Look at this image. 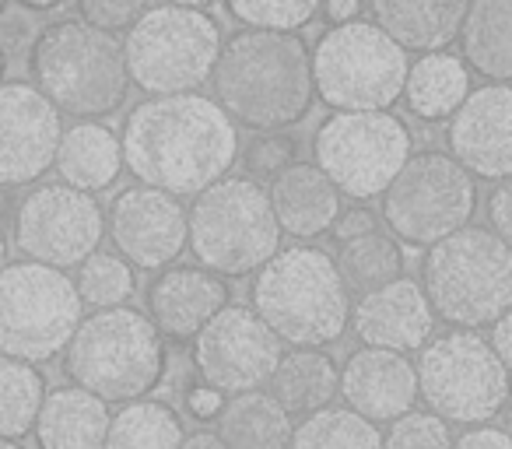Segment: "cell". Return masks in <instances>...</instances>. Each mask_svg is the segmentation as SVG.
<instances>
[{
    "instance_id": "11",
    "label": "cell",
    "mask_w": 512,
    "mask_h": 449,
    "mask_svg": "<svg viewBox=\"0 0 512 449\" xmlns=\"http://www.w3.org/2000/svg\"><path fill=\"white\" fill-rule=\"evenodd\" d=\"M418 390L439 418L481 425L509 404L512 383L488 337L456 327L421 348Z\"/></svg>"
},
{
    "instance_id": "47",
    "label": "cell",
    "mask_w": 512,
    "mask_h": 449,
    "mask_svg": "<svg viewBox=\"0 0 512 449\" xmlns=\"http://www.w3.org/2000/svg\"><path fill=\"white\" fill-rule=\"evenodd\" d=\"M165 4H179V8H207L214 0H165Z\"/></svg>"
},
{
    "instance_id": "15",
    "label": "cell",
    "mask_w": 512,
    "mask_h": 449,
    "mask_svg": "<svg viewBox=\"0 0 512 449\" xmlns=\"http://www.w3.org/2000/svg\"><path fill=\"white\" fill-rule=\"evenodd\" d=\"M281 355V337L249 306H225L193 337L197 376L232 397L271 383Z\"/></svg>"
},
{
    "instance_id": "33",
    "label": "cell",
    "mask_w": 512,
    "mask_h": 449,
    "mask_svg": "<svg viewBox=\"0 0 512 449\" xmlns=\"http://www.w3.org/2000/svg\"><path fill=\"white\" fill-rule=\"evenodd\" d=\"M288 449H383V432L351 407L330 404L295 425Z\"/></svg>"
},
{
    "instance_id": "2",
    "label": "cell",
    "mask_w": 512,
    "mask_h": 449,
    "mask_svg": "<svg viewBox=\"0 0 512 449\" xmlns=\"http://www.w3.org/2000/svg\"><path fill=\"white\" fill-rule=\"evenodd\" d=\"M218 106L235 123L260 134L288 130L313 109V53L295 32H235L211 74Z\"/></svg>"
},
{
    "instance_id": "43",
    "label": "cell",
    "mask_w": 512,
    "mask_h": 449,
    "mask_svg": "<svg viewBox=\"0 0 512 449\" xmlns=\"http://www.w3.org/2000/svg\"><path fill=\"white\" fill-rule=\"evenodd\" d=\"M186 407H190L197 418H204V421H211V418H218V411L225 404H221V390H214V386H197V390H190V397H186Z\"/></svg>"
},
{
    "instance_id": "51",
    "label": "cell",
    "mask_w": 512,
    "mask_h": 449,
    "mask_svg": "<svg viewBox=\"0 0 512 449\" xmlns=\"http://www.w3.org/2000/svg\"><path fill=\"white\" fill-rule=\"evenodd\" d=\"M4 67H8V60H4V46H0V81H4Z\"/></svg>"
},
{
    "instance_id": "32",
    "label": "cell",
    "mask_w": 512,
    "mask_h": 449,
    "mask_svg": "<svg viewBox=\"0 0 512 449\" xmlns=\"http://www.w3.org/2000/svg\"><path fill=\"white\" fill-rule=\"evenodd\" d=\"M46 379L32 362L0 355V439H22L36 432Z\"/></svg>"
},
{
    "instance_id": "17",
    "label": "cell",
    "mask_w": 512,
    "mask_h": 449,
    "mask_svg": "<svg viewBox=\"0 0 512 449\" xmlns=\"http://www.w3.org/2000/svg\"><path fill=\"white\" fill-rule=\"evenodd\" d=\"M60 109L36 85H0V190L43 179L57 162Z\"/></svg>"
},
{
    "instance_id": "7",
    "label": "cell",
    "mask_w": 512,
    "mask_h": 449,
    "mask_svg": "<svg viewBox=\"0 0 512 449\" xmlns=\"http://www.w3.org/2000/svg\"><path fill=\"white\" fill-rule=\"evenodd\" d=\"M271 190L249 176H225L197 193L190 211V250L221 278H246L281 250Z\"/></svg>"
},
{
    "instance_id": "24",
    "label": "cell",
    "mask_w": 512,
    "mask_h": 449,
    "mask_svg": "<svg viewBox=\"0 0 512 449\" xmlns=\"http://www.w3.org/2000/svg\"><path fill=\"white\" fill-rule=\"evenodd\" d=\"M109 404L81 386L46 393L36 418L39 449H102L109 432Z\"/></svg>"
},
{
    "instance_id": "46",
    "label": "cell",
    "mask_w": 512,
    "mask_h": 449,
    "mask_svg": "<svg viewBox=\"0 0 512 449\" xmlns=\"http://www.w3.org/2000/svg\"><path fill=\"white\" fill-rule=\"evenodd\" d=\"M18 4H25V8H32V11H53V8H60L64 0H18Z\"/></svg>"
},
{
    "instance_id": "48",
    "label": "cell",
    "mask_w": 512,
    "mask_h": 449,
    "mask_svg": "<svg viewBox=\"0 0 512 449\" xmlns=\"http://www.w3.org/2000/svg\"><path fill=\"white\" fill-rule=\"evenodd\" d=\"M8 264V239H4V229H0V271Z\"/></svg>"
},
{
    "instance_id": "27",
    "label": "cell",
    "mask_w": 512,
    "mask_h": 449,
    "mask_svg": "<svg viewBox=\"0 0 512 449\" xmlns=\"http://www.w3.org/2000/svg\"><path fill=\"white\" fill-rule=\"evenodd\" d=\"M218 435L228 449H288L292 446V414L278 404L274 393H235L214 418Z\"/></svg>"
},
{
    "instance_id": "39",
    "label": "cell",
    "mask_w": 512,
    "mask_h": 449,
    "mask_svg": "<svg viewBox=\"0 0 512 449\" xmlns=\"http://www.w3.org/2000/svg\"><path fill=\"white\" fill-rule=\"evenodd\" d=\"M488 221H491V232L512 246V176L502 179L495 186V193L488 197Z\"/></svg>"
},
{
    "instance_id": "13",
    "label": "cell",
    "mask_w": 512,
    "mask_h": 449,
    "mask_svg": "<svg viewBox=\"0 0 512 449\" xmlns=\"http://www.w3.org/2000/svg\"><path fill=\"white\" fill-rule=\"evenodd\" d=\"M316 165L334 179L344 197H383L397 172L411 158V130L400 116L376 113H334L313 137Z\"/></svg>"
},
{
    "instance_id": "34",
    "label": "cell",
    "mask_w": 512,
    "mask_h": 449,
    "mask_svg": "<svg viewBox=\"0 0 512 449\" xmlns=\"http://www.w3.org/2000/svg\"><path fill=\"white\" fill-rule=\"evenodd\" d=\"M81 292V302L95 309H113L134 295V264L123 260L120 253H99L95 250L88 260H81L78 278H74Z\"/></svg>"
},
{
    "instance_id": "50",
    "label": "cell",
    "mask_w": 512,
    "mask_h": 449,
    "mask_svg": "<svg viewBox=\"0 0 512 449\" xmlns=\"http://www.w3.org/2000/svg\"><path fill=\"white\" fill-rule=\"evenodd\" d=\"M0 449H25L18 439H0Z\"/></svg>"
},
{
    "instance_id": "36",
    "label": "cell",
    "mask_w": 512,
    "mask_h": 449,
    "mask_svg": "<svg viewBox=\"0 0 512 449\" xmlns=\"http://www.w3.org/2000/svg\"><path fill=\"white\" fill-rule=\"evenodd\" d=\"M383 449H453L449 421L435 411H407L397 421H390Z\"/></svg>"
},
{
    "instance_id": "3",
    "label": "cell",
    "mask_w": 512,
    "mask_h": 449,
    "mask_svg": "<svg viewBox=\"0 0 512 449\" xmlns=\"http://www.w3.org/2000/svg\"><path fill=\"white\" fill-rule=\"evenodd\" d=\"M253 309L292 348H327L348 330L351 292L327 250L292 246L256 271Z\"/></svg>"
},
{
    "instance_id": "1",
    "label": "cell",
    "mask_w": 512,
    "mask_h": 449,
    "mask_svg": "<svg viewBox=\"0 0 512 449\" xmlns=\"http://www.w3.org/2000/svg\"><path fill=\"white\" fill-rule=\"evenodd\" d=\"M123 162L137 183L197 197L225 179L239 155L235 120L197 92L151 95L123 123Z\"/></svg>"
},
{
    "instance_id": "22",
    "label": "cell",
    "mask_w": 512,
    "mask_h": 449,
    "mask_svg": "<svg viewBox=\"0 0 512 449\" xmlns=\"http://www.w3.org/2000/svg\"><path fill=\"white\" fill-rule=\"evenodd\" d=\"M271 204L281 232L295 239H316L334 229L341 214V190L320 165L295 162L271 183Z\"/></svg>"
},
{
    "instance_id": "31",
    "label": "cell",
    "mask_w": 512,
    "mask_h": 449,
    "mask_svg": "<svg viewBox=\"0 0 512 449\" xmlns=\"http://www.w3.org/2000/svg\"><path fill=\"white\" fill-rule=\"evenodd\" d=\"M337 271H341L348 292H376L390 281L404 278V250L390 232H369L341 243L337 250Z\"/></svg>"
},
{
    "instance_id": "49",
    "label": "cell",
    "mask_w": 512,
    "mask_h": 449,
    "mask_svg": "<svg viewBox=\"0 0 512 449\" xmlns=\"http://www.w3.org/2000/svg\"><path fill=\"white\" fill-rule=\"evenodd\" d=\"M502 421H505V432H509V439H512V404H509V407H505Z\"/></svg>"
},
{
    "instance_id": "16",
    "label": "cell",
    "mask_w": 512,
    "mask_h": 449,
    "mask_svg": "<svg viewBox=\"0 0 512 449\" xmlns=\"http://www.w3.org/2000/svg\"><path fill=\"white\" fill-rule=\"evenodd\" d=\"M109 239L137 271H165L190 243V211L176 193L137 183L109 207Z\"/></svg>"
},
{
    "instance_id": "21",
    "label": "cell",
    "mask_w": 512,
    "mask_h": 449,
    "mask_svg": "<svg viewBox=\"0 0 512 449\" xmlns=\"http://www.w3.org/2000/svg\"><path fill=\"white\" fill-rule=\"evenodd\" d=\"M228 306V285L207 267H165L148 285V316L172 341H193Z\"/></svg>"
},
{
    "instance_id": "25",
    "label": "cell",
    "mask_w": 512,
    "mask_h": 449,
    "mask_svg": "<svg viewBox=\"0 0 512 449\" xmlns=\"http://www.w3.org/2000/svg\"><path fill=\"white\" fill-rule=\"evenodd\" d=\"M53 165L67 186L95 193L113 186L127 162H123V141L113 130L95 120H81L78 127L64 130Z\"/></svg>"
},
{
    "instance_id": "45",
    "label": "cell",
    "mask_w": 512,
    "mask_h": 449,
    "mask_svg": "<svg viewBox=\"0 0 512 449\" xmlns=\"http://www.w3.org/2000/svg\"><path fill=\"white\" fill-rule=\"evenodd\" d=\"M179 449H228V446L218 432H193V435H186Z\"/></svg>"
},
{
    "instance_id": "9",
    "label": "cell",
    "mask_w": 512,
    "mask_h": 449,
    "mask_svg": "<svg viewBox=\"0 0 512 449\" xmlns=\"http://www.w3.org/2000/svg\"><path fill=\"white\" fill-rule=\"evenodd\" d=\"M123 53L130 81L141 92L183 95L211 81L221 57V32L200 8L162 4L148 8L134 29H127Z\"/></svg>"
},
{
    "instance_id": "37",
    "label": "cell",
    "mask_w": 512,
    "mask_h": 449,
    "mask_svg": "<svg viewBox=\"0 0 512 449\" xmlns=\"http://www.w3.org/2000/svg\"><path fill=\"white\" fill-rule=\"evenodd\" d=\"M295 155H299L295 137H288L285 130H271L246 148V169L253 176H278L288 165H295Z\"/></svg>"
},
{
    "instance_id": "38",
    "label": "cell",
    "mask_w": 512,
    "mask_h": 449,
    "mask_svg": "<svg viewBox=\"0 0 512 449\" xmlns=\"http://www.w3.org/2000/svg\"><path fill=\"white\" fill-rule=\"evenodd\" d=\"M81 22L106 32L134 29L137 18L148 11V0H78Z\"/></svg>"
},
{
    "instance_id": "44",
    "label": "cell",
    "mask_w": 512,
    "mask_h": 449,
    "mask_svg": "<svg viewBox=\"0 0 512 449\" xmlns=\"http://www.w3.org/2000/svg\"><path fill=\"white\" fill-rule=\"evenodd\" d=\"M358 0H327V18L334 25H341V22H355V15H358Z\"/></svg>"
},
{
    "instance_id": "40",
    "label": "cell",
    "mask_w": 512,
    "mask_h": 449,
    "mask_svg": "<svg viewBox=\"0 0 512 449\" xmlns=\"http://www.w3.org/2000/svg\"><path fill=\"white\" fill-rule=\"evenodd\" d=\"M379 225H376V214L369 211V207H362V204H355L351 211H341L337 214V221H334V239L337 243H348V239H358V236H369V232H376Z\"/></svg>"
},
{
    "instance_id": "5",
    "label": "cell",
    "mask_w": 512,
    "mask_h": 449,
    "mask_svg": "<svg viewBox=\"0 0 512 449\" xmlns=\"http://www.w3.org/2000/svg\"><path fill=\"white\" fill-rule=\"evenodd\" d=\"M64 372L74 386L106 404L141 400L165 376L162 330L137 309H99L81 320L78 334L64 348Z\"/></svg>"
},
{
    "instance_id": "28",
    "label": "cell",
    "mask_w": 512,
    "mask_h": 449,
    "mask_svg": "<svg viewBox=\"0 0 512 449\" xmlns=\"http://www.w3.org/2000/svg\"><path fill=\"white\" fill-rule=\"evenodd\" d=\"M470 95V67L453 53H425L411 64L404 99L421 120H449Z\"/></svg>"
},
{
    "instance_id": "42",
    "label": "cell",
    "mask_w": 512,
    "mask_h": 449,
    "mask_svg": "<svg viewBox=\"0 0 512 449\" xmlns=\"http://www.w3.org/2000/svg\"><path fill=\"white\" fill-rule=\"evenodd\" d=\"M488 344L495 348V355L502 358V365L512 372V309L509 313H502L495 323H491V337Z\"/></svg>"
},
{
    "instance_id": "35",
    "label": "cell",
    "mask_w": 512,
    "mask_h": 449,
    "mask_svg": "<svg viewBox=\"0 0 512 449\" xmlns=\"http://www.w3.org/2000/svg\"><path fill=\"white\" fill-rule=\"evenodd\" d=\"M323 0H225L232 18H239L249 29H278L292 32L299 25L313 22Z\"/></svg>"
},
{
    "instance_id": "10",
    "label": "cell",
    "mask_w": 512,
    "mask_h": 449,
    "mask_svg": "<svg viewBox=\"0 0 512 449\" xmlns=\"http://www.w3.org/2000/svg\"><path fill=\"white\" fill-rule=\"evenodd\" d=\"M81 327V292L64 271L18 260L0 271V355L50 362Z\"/></svg>"
},
{
    "instance_id": "30",
    "label": "cell",
    "mask_w": 512,
    "mask_h": 449,
    "mask_svg": "<svg viewBox=\"0 0 512 449\" xmlns=\"http://www.w3.org/2000/svg\"><path fill=\"white\" fill-rule=\"evenodd\" d=\"M186 439L183 421L165 400H127L113 414L102 449H179Z\"/></svg>"
},
{
    "instance_id": "29",
    "label": "cell",
    "mask_w": 512,
    "mask_h": 449,
    "mask_svg": "<svg viewBox=\"0 0 512 449\" xmlns=\"http://www.w3.org/2000/svg\"><path fill=\"white\" fill-rule=\"evenodd\" d=\"M463 60L488 81H512V0H470Z\"/></svg>"
},
{
    "instance_id": "52",
    "label": "cell",
    "mask_w": 512,
    "mask_h": 449,
    "mask_svg": "<svg viewBox=\"0 0 512 449\" xmlns=\"http://www.w3.org/2000/svg\"><path fill=\"white\" fill-rule=\"evenodd\" d=\"M0 11H4V0H0Z\"/></svg>"
},
{
    "instance_id": "20",
    "label": "cell",
    "mask_w": 512,
    "mask_h": 449,
    "mask_svg": "<svg viewBox=\"0 0 512 449\" xmlns=\"http://www.w3.org/2000/svg\"><path fill=\"white\" fill-rule=\"evenodd\" d=\"M351 327L362 344L407 355V351L428 344L435 327V309L418 281L397 278L376 292L358 295V302L351 306Z\"/></svg>"
},
{
    "instance_id": "14",
    "label": "cell",
    "mask_w": 512,
    "mask_h": 449,
    "mask_svg": "<svg viewBox=\"0 0 512 449\" xmlns=\"http://www.w3.org/2000/svg\"><path fill=\"white\" fill-rule=\"evenodd\" d=\"M106 236V214L88 190L67 183H43L25 193L15 214V243L25 260L57 267H81Z\"/></svg>"
},
{
    "instance_id": "19",
    "label": "cell",
    "mask_w": 512,
    "mask_h": 449,
    "mask_svg": "<svg viewBox=\"0 0 512 449\" xmlns=\"http://www.w3.org/2000/svg\"><path fill=\"white\" fill-rule=\"evenodd\" d=\"M341 397L362 418L397 421L421 397L418 365L407 362L404 351L362 344L341 369Z\"/></svg>"
},
{
    "instance_id": "12",
    "label": "cell",
    "mask_w": 512,
    "mask_h": 449,
    "mask_svg": "<svg viewBox=\"0 0 512 449\" xmlns=\"http://www.w3.org/2000/svg\"><path fill=\"white\" fill-rule=\"evenodd\" d=\"M477 207L474 176L446 151H418L407 158L383 193V218L400 243L435 246L467 229Z\"/></svg>"
},
{
    "instance_id": "6",
    "label": "cell",
    "mask_w": 512,
    "mask_h": 449,
    "mask_svg": "<svg viewBox=\"0 0 512 449\" xmlns=\"http://www.w3.org/2000/svg\"><path fill=\"white\" fill-rule=\"evenodd\" d=\"M421 288L439 320L460 330L491 327L512 309V246L491 229L467 225L428 246Z\"/></svg>"
},
{
    "instance_id": "23",
    "label": "cell",
    "mask_w": 512,
    "mask_h": 449,
    "mask_svg": "<svg viewBox=\"0 0 512 449\" xmlns=\"http://www.w3.org/2000/svg\"><path fill=\"white\" fill-rule=\"evenodd\" d=\"M470 0H372L376 25L404 50L439 53L467 22Z\"/></svg>"
},
{
    "instance_id": "4",
    "label": "cell",
    "mask_w": 512,
    "mask_h": 449,
    "mask_svg": "<svg viewBox=\"0 0 512 449\" xmlns=\"http://www.w3.org/2000/svg\"><path fill=\"white\" fill-rule=\"evenodd\" d=\"M29 64L39 92L78 123L116 113L134 85L116 32L88 22H57L43 29Z\"/></svg>"
},
{
    "instance_id": "8",
    "label": "cell",
    "mask_w": 512,
    "mask_h": 449,
    "mask_svg": "<svg viewBox=\"0 0 512 449\" xmlns=\"http://www.w3.org/2000/svg\"><path fill=\"white\" fill-rule=\"evenodd\" d=\"M407 50L376 22H341L313 50L316 95L337 113L390 109L407 85Z\"/></svg>"
},
{
    "instance_id": "41",
    "label": "cell",
    "mask_w": 512,
    "mask_h": 449,
    "mask_svg": "<svg viewBox=\"0 0 512 449\" xmlns=\"http://www.w3.org/2000/svg\"><path fill=\"white\" fill-rule=\"evenodd\" d=\"M453 449H512V439L505 428L495 425H474L453 442Z\"/></svg>"
},
{
    "instance_id": "26",
    "label": "cell",
    "mask_w": 512,
    "mask_h": 449,
    "mask_svg": "<svg viewBox=\"0 0 512 449\" xmlns=\"http://www.w3.org/2000/svg\"><path fill=\"white\" fill-rule=\"evenodd\" d=\"M267 386L288 414L306 418L334 404V397L341 393V369L323 348H292L281 355Z\"/></svg>"
},
{
    "instance_id": "18",
    "label": "cell",
    "mask_w": 512,
    "mask_h": 449,
    "mask_svg": "<svg viewBox=\"0 0 512 449\" xmlns=\"http://www.w3.org/2000/svg\"><path fill=\"white\" fill-rule=\"evenodd\" d=\"M449 155L481 179L512 176V85H484L449 116Z\"/></svg>"
}]
</instances>
